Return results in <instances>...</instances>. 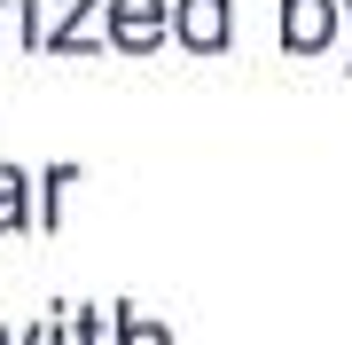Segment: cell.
<instances>
[{
  "label": "cell",
  "instance_id": "6da1fadb",
  "mask_svg": "<svg viewBox=\"0 0 352 345\" xmlns=\"http://www.w3.org/2000/svg\"><path fill=\"white\" fill-rule=\"evenodd\" d=\"M157 39V0H118V48Z\"/></svg>",
  "mask_w": 352,
  "mask_h": 345
},
{
  "label": "cell",
  "instance_id": "7a4b0ae2",
  "mask_svg": "<svg viewBox=\"0 0 352 345\" xmlns=\"http://www.w3.org/2000/svg\"><path fill=\"white\" fill-rule=\"evenodd\" d=\"M180 32H188L196 48H212L219 39V0H188V8H180Z\"/></svg>",
  "mask_w": 352,
  "mask_h": 345
},
{
  "label": "cell",
  "instance_id": "3957f363",
  "mask_svg": "<svg viewBox=\"0 0 352 345\" xmlns=\"http://www.w3.org/2000/svg\"><path fill=\"white\" fill-rule=\"evenodd\" d=\"M0 220H16V180L0 173Z\"/></svg>",
  "mask_w": 352,
  "mask_h": 345
}]
</instances>
